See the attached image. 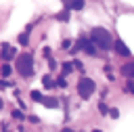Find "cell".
Instances as JSON below:
<instances>
[{
    "label": "cell",
    "instance_id": "cell-11",
    "mask_svg": "<svg viewBox=\"0 0 134 132\" xmlns=\"http://www.w3.org/2000/svg\"><path fill=\"white\" fill-rule=\"evenodd\" d=\"M61 71H63L65 75H67V73H71V71H73V63H67V61H65V63L61 65Z\"/></svg>",
    "mask_w": 134,
    "mask_h": 132
},
{
    "label": "cell",
    "instance_id": "cell-23",
    "mask_svg": "<svg viewBox=\"0 0 134 132\" xmlns=\"http://www.w3.org/2000/svg\"><path fill=\"white\" fill-rule=\"evenodd\" d=\"M92 132H100V130H92Z\"/></svg>",
    "mask_w": 134,
    "mask_h": 132
},
{
    "label": "cell",
    "instance_id": "cell-14",
    "mask_svg": "<svg viewBox=\"0 0 134 132\" xmlns=\"http://www.w3.org/2000/svg\"><path fill=\"white\" fill-rule=\"evenodd\" d=\"M42 92H38V90H31V101H38V103H42Z\"/></svg>",
    "mask_w": 134,
    "mask_h": 132
},
{
    "label": "cell",
    "instance_id": "cell-4",
    "mask_svg": "<svg viewBox=\"0 0 134 132\" xmlns=\"http://www.w3.org/2000/svg\"><path fill=\"white\" fill-rule=\"evenodd\" d=\"M77 50H84V52L90 54V57H96V54H98V48L92 44V40H90V38H84V36L77 40V46H75L73 52H77Z\"/></svg>",
    "mask_w": 134,
    "mask_h": 132
},
{
    "label": "cell",
    "instance_id": "cell-8",
    "mask_svg": "<svg viewBox=\"0 0 134 132\" xmlns=\"http://www.w3.org/2000/svg\"><path fill=\"white\" fill-rule=\"evenodd\" d=\"M42 86H44L46 90H50V88H54V80H52L50 75H44V78H42Z\"/></svg>",
    "mask_w": 134,
    "mask_h": 132
},
{
    "label": "cell",
    "instance_id": "cell-17",
    "mask_svg": "<svg viewBox=\"0 0 134 132\" xmlns=\"http://www.w3.org/2000/svg\"><path fill=\"white\" fill-rule=\"evenodd\" d=\"M107 113H109V115H111V117H119V111H117V109H109V111H107Z\"/></svg>",
    "mask_w": 134,
    "mask_h": 132
},
{
    "label": "cell",
    "instance_id": "cell-7",
    "mask_svg": "<svg viewBox=\"0 0 134 132\" xmlns=\"http://www.w3.org/2000/svg\"><path fill=\"white\" fill-rule=\"evenodd\" d=\"M42 105L48 107V109H57V107H59V101H57V98H46V96H44V98H42Z\"/></svg>",
    "mask_w": 134,
    "mask_h": 132
},
{
    "label": "cell",
    "instance_id": "cell-13",
    "mask_svg": "<svg viewBox=\"0 0 134 132\" xmlns=\"http://www.w3.org/2000/svg\"><path fill=\"white\" fill-rule=\"evenodd\" d=\"M54 88H67V80L65 78H57L54 80Z\"/></svg>",
    "mask_w": 134,
    "mask_h": 132
},
{
    "label": "cell",
    "instance_id": "cell-12",
    "mask_svg": "<svg viewBox=\"0 0 134 132\" xmlns=\"http://www.w3.org/2000/svg\"><path fill=\"white\" fill-rule=\"evenodd\" d=\"M57 19H59V21H69V8H65V10H61V13L57 15Z\"/></svg>",
    "mask_w": 134,
    "mask_h": 132
},
{
    "label": "cell",
    "instance_id": "cell-2",
    "mask_svg": "<svg viewBox=\"0 0 134 132\" xmlns=\"http://www.w3.org/2000/svg\"><path fill=\"white\" fill-rule=\"evenodd\" d=\"M17 73L23 78H31L34 75V57L29 52H23L17 57Z\"/></svg>",
    "mask_w": 134,
    "mask_h": 132
},
{
    "label": "cell",
    "instance_id": "cell-9",
    "mask_svg": "<svg viewBox=\"0 0 134 132\" xmlns=\"http://www.w3.org/2000/svg\"><path fill=\"white\" fill-rule=\"evenodd\" d=\"M10 71H13V67H10L8 63H4V65L0 67V73H2V78H8V75H10Z\"/></svg>",
    "mask_w": 134,
    "mask_h": 132
},
{
    "label": "cell",
    "instance_id": "cell-16",
    "mask_svg": "<svg viewBox=\"0 0 134 132\" xmlns=\"http://www.w3.org/2000/svg\"><path fill=\"white\" fill-rule=\"evenodd\" d=\"M98 111H100V113H107L109 109H107V105H105V103H98Z\"/></svg>",
    "mask_w": 134,
    "mask_h": 132
},
{
    "label": "cell",
    "instance_id": "cell-22",
    "mask_svg": "<svg viewBox=\"0 0 134 132\" xmlns=\"http://www.w3.org/2000/svg\"><path fill=\"white\" fill-rule=\"evenodd\" d=\"M2 105H4V101H2V98H0V109H2Z\"/></svg>",
    "mask_w": 134,
    "mask_h": 132
},
{
    "label": "cell",
    "instance_id": "cell-3",
    "mask_svg": "<svg viewBox=\"0 0 134 132\" xmlns=\"http://www.w3.org/2000/svg\"><path fill=\"white\" fill-rule=\"evenodd\" d=\"M94 88H96V84L90 78H80V82H77V94L82 98H90L94 94Z\"/></svg>",
    "mask_w": 134,
    "mask_h": 132
},
{
    "label": "cell",
    "instance_id": "cell-1",
    "mask_svg": "<svg viewBox=\"0 0 134 132\" xmlns=\"http://www.w3.org/2000/svg\"><path fill=\"white\" fill-rule=\"evenodd\" d=\"M90 40H92V44H94L96 48H100V50H109L111 44H113V36H111L105 27H94V29L90 31Z\"/></svg>",
    "mask_w": 134,
    "mask_h": 132
},
{
    "label": "cell",
    "instance_id": "cell-10",
    "mask_svg": "<svg viewBox=\"0 0 134 132\" xmlns=\"http://www.w3.org/2000/svg\"><path fill=\"white\" fill-rule=\"evenodd\" d=\"M69 8H73V10H82V8H84V0H71Z\"/></svg>",
    "mask_w": 134,
    "mask_h": 132
},
{
    "label": "cell",
    "instance_id": "cell-5",
    "mask_svg": "<svg viewBox=\"0 0 134 132\" xmlns=\"http://www.w3.org/2000/svg\"><path fill=\"white\" fill-rule=\"evenodd\" d=\"M111 48L117 52V54H121V57H128L130 54V48L126 46V42L121 40V38H117V40H113V44H111Z\"/></svg>",
    "mask_w": 134,
    "mask_h": 132
},
{
    "label": "cell",
    "instance_id": "cell-15",
    "mask_svg": "<svg viewBox=\"0 0 134 132\" xmlns=\"http://www.w3.org/2000/svg\"><path fill=\"white\" fill-rule=\"evenodd\" d=\"M19 42H21V44L25 46V44L29 42V40H27V34H21V36H19Z\"/></svg>",
    "mask_w": 134,
    "mask_h": 132
},
{
    "label": "cell",
    "instance_id": "cell-18",
    "mask_svg": "<svg viewBox=\"0 0 134 132\" xmlns=\"http://www.w3.org/2000/svg\"><path fill=\"white\" fill-rule=\"evenodd\" d=\"M13 117H15V119H23V113H21V111H17V109H15V111H13Z\"/></svg>",
    "mask_w": 134,
    "mask_h": 132
},
{
    "label": "cell",
    "instance_id": "cell-19",
    "mask_svg": "<svg viewBox=\"0 0 134 132\" xmlns=\"http://www.w3.org/2000/svg\"><path fill=\"white\" fill-rule=\"evenodd\" d=\"M63 4H65V8H69V4H71V0H63Z\"/></svg>",
    "mask_w": 134,
    "mask_h": 132
},
{
    "label": "cell",
    "instance_id": "cell-6",
    "mask_svg": "<svg viewBox=\"0 0 134 132\" xmlns=\"http://www.w3.org/2000/svg\"><path fill=\"white\" fill-rule=\"evenodd\" d=\"M0 57H2L4 61H10V59L15 57V50H13V46L4 44V46H2V52H0Z\"/></svg>",
    "mask_w": 134,
    "mask_h": 132
},
{
    "label": "cell",
    "instance_id": "cell-21",
    "mask_svg": "<svg viewBox=\"0 0 134 132\" xmlns=\"http://www.w3.org/2000/svg\"><path fill=\"white\" fill-rule=\"evenodd\" d=\"M61 132H73V130H69V128H63V130H61Z\"/></svg>",
    "mask_w": 134,
    "mask_h": 132
},
{
    "label": "cell",
    "instance_id": "cell-20",
    "mask_svg": "<svg viewBox=\"0 0 134 132\" xmlns=\"http://www.w3.org/2000/svg\"><path fill=\"white\" fill-rule=\"evenodd\" d=\"M130 75H134V63H130Z\"/></svg>",
    "mask_w": 134,
    "mask_h": 132
}]
</instances>
